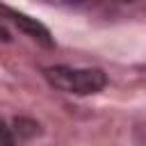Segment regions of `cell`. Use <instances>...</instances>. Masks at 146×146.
<instances>
[{"instance_id": "1", "label": "cell", "mask_w": 146, "mask_h": 146, "mask_svg": "<svg viewBox=\"0 0 146 146\" xmlns=\"http://www.w3.org/2000/svg\"><path fill=\"white\" fill-rule=\"evenodd\" d=\"M43 78L50 87L75 94V96H89L98 94L107 84V75L100 68H75V66H48L43 68Z\"/></svg>"}, {"instance_id": "2", "label": "cell", "mask_w": 146, "mask_h": 146, "mask_svg": "<svg viewBox=\"0 0 146 146\" xmlns=\"http://www.w3.org/2000/svg\"><path fill=\"white\" fill-rule=\"evenodd\" d=\"M0 14L9 16L11 23H14L18 30H23L30 39H34L36 43H41V46H46V48H52V46H55V41H52V36H50V30H48L41 21H36V18L23 14V11H16V9H11V7H0Z\"/></svg>"}, {"instance_id": "3", "label": "cell", "mask_w": 146, "mask_h": 146, "mask_svg": "<svg viewBox=\"0 0 146 146\" xmlns=\"http://www.w3.org/2000/svg\"><path fill=\"white\" fill-rule=\"evenodd\" d=\"M14 125H16V132L21 137H34L39 132V123L32 121V119H16Z\"/></svg>"}, {"instance_id": "4", "label": "cell", "mask_w": 146, "mask_h": 146, "mask_svg": "<svg viewBox=\"0 0 146 146\" xmlns=\"http://www.w3.org/2000/svg\"><path fill=\"white\" fill-rule=\"evenodd\" d=\"M132 146H146V121L132 128Z\"/></svg>"}, {"instance_id": "5", "label": "cell", "mask_w": 146, "mask_h": 146, "mask_svg": "<svg viewBox=\"0 0 146 146\" xmlns=\"http://www.w3.org/2000/svg\"><path fill=\"white\" fill-rule=\"evenodd\" d=\"M0 146H14L11 130L5 125V121H2V119H0Z\"/></svg>"}]
</instances>
